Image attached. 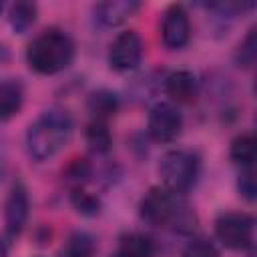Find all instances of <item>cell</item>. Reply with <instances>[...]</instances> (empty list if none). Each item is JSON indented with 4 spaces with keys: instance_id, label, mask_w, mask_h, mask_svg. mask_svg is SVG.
<instances>
[{
    "instance_id": "cell-1",
    "label": "cell",
    "mask_w": 257,
    "mask_h": 257,
    "mask_svg": "<svg viewBox=\"0 0 257 257\" xmlns=\"http://www.w3.org/2000/svg\"><path fill=\"white\" fill-rule=\"evenodd\" d=\"M72 116L62 108H48L32 120L24 135V147L34 163L54 159L72 137Z\"/></svg>"
},
{
    "instance_id": "cell-2",
    "label": "cell",
    "mask_w": 257,
    "mask_h": 257,
    "mask_svg": "<svg viewBox=\"0 0 257 257\" xmlns=\"http://www.w3.org/2000/svg\"><path fill=\"white\" fill-rule=\"evenodd\" d=\"M141 219L151 227L173 229L175 233H191L197 227V215L193 207L165 187H151L139 203Z\"/></svg>"
},
{
    "instance_id": "cell-3",
    "label": "cell",
    "mask_w": 257,
    "mask_h": 257,
    "mask_svg": "<svg viewBox=\"0 0 257 257\" xmlns=\"http://www.w3.org/2000/svg\"><path fill=\"white\" fill-rule=\"evenodd\" d=\"M76 54L72 36L60 28H48L34 36L26 46V64L42 76H52L66 70Z\"/></svg>"
},
{
    "instance_id": "cell-4",
    "label": "cell",
    "mask_w": 257,
    "mask_h": 257,
    "mask_svg": "<svg viewBox=\"0 0 257 257\" xmlns=\"http://www.w3.org/2000/svg\"><path fill=\"white\" fill-rule=\"evenodd\" d=\"M201 175V159L187 149L167 151L159 161V177L163 187L175 195L189 193Z\"/></svg>"
},
{
    "instance_id": "cell-5",
    "label": "cell",
    "mask_w": 257,
    "mask_h": 257,
    "mask_svg": "<svg viewBox=\"0 0 257 257\" xmlns=\"http://www.w3.org/2000/svg\"><path fill=\"white\" fill-rule=\"evenodd\" d=\"M255 219L245 211H225L215 219L217 241L231 251H245L253 245Z\"/></svg>"
},
{
    "instance_id": "cell-6",
    "label": "cell",
    "mask_w": 257,
    "mask_h": 257,
    "mask_svg": "<svg viewBox=\"0 0 257 257\" xmlns=\"http://www.w3.org/2000/svg\"><path fill=\"white\" fill-rule=\"evenodd\" d=\"M183 112L177 104L169 100H161L151 106L147 116V133L157 143H173L183 133Z\"/></svg>"
},
{
    "instance_id": "cell-7",
    "label": "cell",
    "mask_w": 257,
    "mask_h": 257,
    "mask_svg": "<svg viewBox=\"0 0 257 257\" xmlns=\"http://www.w3.org/2000/svg\"><path fill=\"white\" fill-rule=\"evenodd\" d=\"M145 54V42L137 30H122L108 46V66L114 72H131L139 68Z\"/></svg>"
},
{
    "instance_id": "cell-8",
    "label": "cell",
    "mask_w": 257,
    "mask_h": 257,
    "mask_svg": "<svg viewBox=\"0 0 257 257\" xmlns=\"http://www.w3.org/2000/svg\"><path fill=\"white\" fill-rule=\"evenodd\" d=\"M191 40V18L183 4H171L163 12L161 42L167 50H181Z\"/></svg>"
},
{
    "instance_id": "cell-9",
    "label": "cell",
    "mask_w": 257,
    "mask_h": 257,
    "mask_svg": "<svg viewBox=\"0 0 257 257\" xmlns=\"http://www.w3.org/2000/svg\"><path fill=\"white\" fill-rule=\"evenodd\" d=\"M30 217V197H28V189L24 187V183L16 181L8 193V199L4 203V229H6V237L14 239L18 237Z\"/></svg>"
},
{
    "instance_id": "cell-10",
    "label": "cell",
    "mask_w": 257,
    "mask_h": 257,
    "mask_svg": "<svg viewBox=\"0 0 257 257\" xmlns=\"http://www.w3.org/2000/svg\"><path fill=\"white\" fill-rule=\"evenodd\" d=\"M163 90L173 104H191L199 96V80L191 70H173L163 78Z\"/></svg>"
},
{
    "instance_id": "cell-11",
    "label": "cell",
    "mask_w": 257,
    "mask_h": 257,
    "mask_svg": "<svg viewBox=\"0 0 257 257\" xmlns=\"http://www.w3.org/2000/svg\"><path fill=\"white\" fill-rule=\"evenodd\" d=\"M141 2L137 0H106L94 6V20L104 28H116L133 18L141 10Z\"/></svg>"
},
{
    "instance_id": "cell-12",
    "label": "cell",
    "mask_w": 257,
    "mask_h": 257,
    "mask_svg": "<svg viewBox=\"0 0 257 257\" xmlns=\"http://www.w3.org/2000/svg\"><path fill=\"white\" fill-rule=\"evenodd\" d=\"M155 255H157V245L149 235L139 231H128L118 237L110 257H155Z\"/></svg>"
},
{
    "instance_id": "cell-13",
    "label": "cell",
    "mask_w": 257,
    "mask_h": 257,
    "mask_svg": "<svg viewBox=\"0 0 257 257\" xmlns=\"http://www.w3.org/2000/svg\"><path fill=\"white\" fill-rule=\"evenodd\" d=\"M24 106V86L18 78L0 82V122L14 118Z\"/></svg>"
},
{
    "instance_id": "cell-14",
    "label": "cell",
    "mask_w": 257,
    "mask_h": 257,
    "mask_svg": "<svg viewBox=\"0 0 257 257\" xmlns=\"http://www.w3.org/2000/svg\"><path fill=\"white\" fill-rule=\"evenodd\" d=\"M118 106H120L118 94L108 88H98V90L90 92L86 98V108H88L92 120L106 122L108 118H112L118 112Z\"/></svg>"
},
{
    "instance_id": "cell-15",
    "label": "cell",
    "mask_w": 257,
    "mask_h": 257,
    "mask_svg": "<svg viewBox=\"0 0 257 257\" xmlns=\"http://www.w3.org/2000/svg\"><path fill=\"white\" fill-rule=\"evenodd\" d=\"M94 253H96L94 235L78 229V231H72L64 239V243L58 251V257H94Z\"/></svg>"
},
{
    "instance_id": "cell-16",
    "label": "cell",
    "mask_w": 257,
    "mask_h": 257,
    "mask_svg": "<svg viewBox=\"0 0 257 257\" xmlns=\"http://www.w3.org/2000/svg\"><path fill=\"white\" fill-rule=\"evenodd\" d=\"M38 20V6L34 2H14L8 8V22L16 34H26Z\"/></svg>"
},
{
    "instance_id": "cell-17",
    "label": "cell",
    "mask_w": 257,
    "mask_h": 257,
    "mask_svg": "<svg viewBox=\"0 0 257 257\" xmlns=\"http://www.w3.org/2000/svg\"><path fill=\"white\" fill-rule=\"evenodd\" d=\"M229 157L235 165L245 167H253V161L257 157V141L251 133H241L237 135L231 145H229Z\"/></svg>"
},
{
    "instance_id": "cell-18",
    "label": "cell",
    "mask_w": 257,
    "mask_h": 257,
    "mask_svg": "<svg viewBox=\"0 0 257 257\" xmlns=\"http://www.w3.org/2000/svg\"><path fill=\"white\" fill-rule=\"evenodd\" d=\"M84 141L94 155H106L112 149V133L106 122L90 120L84 128Z\"/></svg>"
},
{
    "instance_id": "cell-19",
    "label": "cell",
    "mask_w": 257,
    "mask_h": 257,
    "mask_svg": "<svg viewBox=\"0 0 257 257\" xmlns=\"http://www.w3.org/2000/svg\"><path fill=\"white\" fill-rule=\"evenodd\" d=\"M70 205L84 217H94L100 213V199L98 195L94 193H88L84 187H76V189H70Z\"/></svg>"
},
{
    "instance_id": "cell-20",
    "label": "cell",
    "mask_w": 257,
    "mask_h": 257,
    "mask_svg": "<svg viewBox=\"0 0 257 257\" xmlns=\"http://www.w3.org/2000/svg\"><path fill=\"white\" fill-rule=\"evenodd\" d=\"M255 60H257V34L255 28H251L235 50V62L241 68H253Z\"/></svg>"
},
{
    "instance_id": "cell-21",
    "label": "cell",
    "mask_w": 257,
    "mask_h": 257,
    "mask_svg": "<svg viewBox=\"0 0 257 257\" xmlns=\"http://www.w3.org/2000/svg\"><path fill=\"white\" fill-rule=\"evenodd\" d=\"M92 175V165L86 161V159H74L64 171H62V177L64 181L68 183L70 189H76V187H84L88 183Z\"/></svg>"
},
{
    "instance_id": "cell-22",
    "label": "cell",
    "mask_w": 257,
    "mask_h": 257,
    "mask_svg": "<svg viewBox=\"0 0 257 257\" xmlns=\"http://www.w3.org/2000/svg\"><path fill=\"white\" fill-rule=\"evenodd\" d=\"M181 257H219V247L215 245L213 239L199 235L185 245Z\"/></svg>"
},
{
    "instance_id": "cell-23",
    "label": "cell",
    "mask_w": 257,
    "mask_h": 257,
    "mask_svg": "<svg viewBox=\"0 0 257 257\" xmlns=\"http://www.w3.org/2000/svg\"><path fill=\"white\" fill-rule=\"evenodd\" d=\"M237 191H239V195L245 201H249V203L255 201V197H257V183H255V171H253V167L241 169V173L237 177Z\"/></svg>"
},
{
    "instance_id": "cell-24",
    "label": "cell",
    "mask_w": 257,
    "mask_h": 257,
    "mask_svg": "<svg viewBox=\"0 0 257 257\" xmlns=\"http://www.w3.org/2000/svg\"><path fill=\"white\" fill-rule=\"evenodd\" d=\"M8 249H10V239L0 237V257H8Z\"/></svg>"
},
{
    "instance_id": "cell-25",
    "label": "cell",
    "mask_w": 257,
    "mask_h": 257,
    "mask_svg": "<svg viewBox=\"0 0 257 257\" xmlns=\"http://www.w3.org/2000/svg\"><path fill=\"white\" fill-rule=\"evenodd\" d=\"M4 173V155H2V151H0V175Z\"/></svg>"
},
{
    "instance_id": "cell-26",
    "label": "cell",
    "mask_w": 257,
    "mask_h": 257,
    "mask_svg": "<svg viewBox=\"0 0 257 257\" xmlns=\"http://www.w3.org/2000/svg\"><path fill=\"white\" fill-rule=\"evenodd\" d=\"M2 10H4V4H2V2H0V14H2Z\"/></svg>"
}]
</instances>
